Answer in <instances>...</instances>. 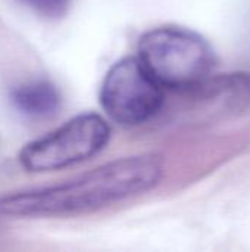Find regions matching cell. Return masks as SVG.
<instances>
[{
    "label": "cell",
    "mask_w": 250,
    "mask_h": 252,
    "mask_svg": "<svg viewBox=\"0 0 250 252\" xmlns=\"http://www.w3.org/2000/svg\"><path fill=\"white\" fill-rule=\"evenodd\" d=\"M164 176V159L156 154L119 158L72 180L0 198V214L69 217L88 214L153 189Z\"/></svg>",
    "instance_id": "obj_1"
},
{
    "label": "cell",
    "mask_w": 250,
    "mask_h": 252,
    "mask_svg": "<svg viewBox=\"0 0 250 252\" xmlns=\"http://www.w3.org/2000/svg\"><path fill=\"white\" fill-rule=\"evenodd\" d=\"M137 52V59L164 89H199L217 66L211 43L199 32L178 25L149 30L140 37Z\"/></svg>",
    "instance_id": "obj_2"
},
{
    "label": "cell",
    "mask_w": 250,
    "mask_h": 252,
    "mask_svg": "<svg viewBox=\"0 0 250 252\" xmlns=\"http://www.w3.org/2000/svg\"><path fill=\"white\" fill-rule=\"evenodd\" d=\"M111 127L97 114H81L46 136L28 143L19 154L27 171L46 173L87 161L106 148Z\"/></svg>",
    "instance_id": "obj_3"
},
{
    "label": "cell",
    "mask_w": 250,
    "mask_h": 252,
    "mask_svg": "<svg viewBox=\"0 0 250 252\" xmlns=\"http://www.w3.org/2000/svg\"><path fill=\"white\" fill-rule=\"evenodd\" d=\"M164 97V87L137 58H124L112 65L100 89L105 112L122 126H139L153 118Z\"/></svg>",
    "instance_id": "obj_4"
},
{
    "label": "cell",
    "mask_w": 250,
    "mask_h": 252,
    "mask_svg": "<svg viewBox=\"0 0 250 252\" xmlns=\"http://www.w3.org/2000/svg\"><path fill=\"white\" fill-rule=\"evenodd\" d=\"M12 105L28 118H47L56 114L60 106L57 87L47 80L22 83L10 92Z\"/></svg>",
    "instance_id": "obj_5"
},
{
    "label": "cell",
    "mask_w": 250,
    "mask_h": 252,
    "mask_svg": "<svg viewBox=\"0 0 250 252\" xmlns=\"http://www.w3.org/2000/svg\"><path fill=\"white\" fill-rule=\"evenodd\" d=\"M18 1L41 18L59 19L68 12L72 0H18Z\"/></svg>",
    "instance_id": "obj_6"
}]
</instances>
